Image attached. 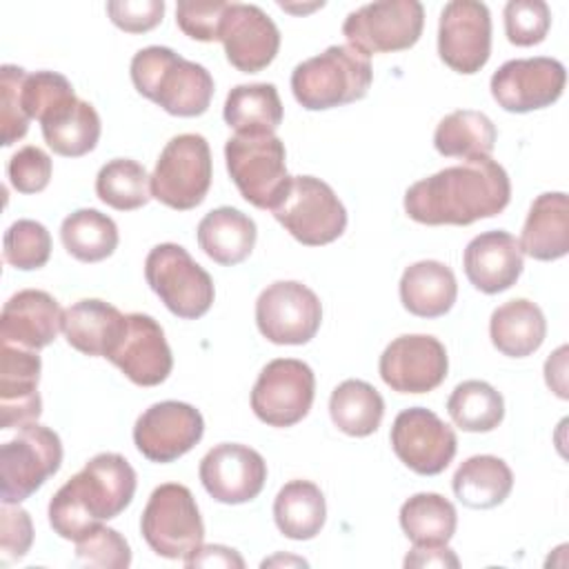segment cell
<instances>
[{
  "mask_svg": "<svg viewBox=\"0 0 569 569\" xmlns=\"http://www.w3.org/2000/svg\"><path fill=\"white\" fill-rule=\"evenodd\" d=\"M509 200V176L489 156L445 167L413 182L405 193V211L420 224L465 227L480 218L498 216Z\"/></svg>",
  "mask_w": 569,
  "mask_h": 569,
  "instance_id": "1",
  "label": "cell"
},
{
  "mask_svg": "<svg viewBox=\"0 0 569 569\" xmlns=\"http://www.w3.org/2000/svg\"><path fill=\"white\" fill-rule=\"evenodd\" d=\"M136 493V471L120 453H98L49 502V525L64 540H80L102 520L120 516Z\"/></svg>",
  "mask_w": 569,
  "mask_h": 569,
  "instance_id": "2",
  "label": "cell"
},
{
  "mask_svg": "<svg viewBox=\"0 0 569 569\" xmlns=\"http://www.w3.org/2000/svg\"><path fill=\"white\" fill-rule=\"evenodd\" d=\"M131 80L140 96L171 116H202L213 98L211 73L169 47L151 44L131 58Z\"/></svg>",
  "mask_w": 569,
  "mask_h": 569,
  "instance_id": "3",
  "label": "cell"
},
{
  "mask_svg": "<svg viewBox=\"0 0 569 569\" xmlns=\"http://www.w3.org/2000/svg\"><path fill=\"white\" fill-rule=\"evenodd\" d=\"M371 80L369 56L349 44H333L293 69L291 91L300 107L322 111L362 100Z\"/></svg>",
  "mask_w": 569,
  "mask_h": 569,
  "instance_id": "4",
  "label": "cell"
},
{
  "mask_svg": "<svg viewBox=\"0 0 569 569\" xmlns=\"http://www.w3.org/2000/svg\"><path fill=\"white\" fill-rule=\"evenodd\" d=\"M227 171L240 196L258 209H273L291 182L284 144L276 133H236L224 144Z\"/></svg>",
  "mask_w": 569,
  "mask_h": 569,
  "instance_id": "5",
  "label": "cell"
},
{
  "mask_svg": "<svg viewBox=\"0 0 569 569\" xmlns=\"http://www.w3.org/2000/svg\"><path fill=\"white\" fill-rule=\"evenodd\" d=\"M144 278L162 305L182 320H196L213 305L211 276L176 242L156 244L147 253Z\"/></svg>",
  "mask_w": 569,
  "mask_h": 569,
  "instance_id": "6",
  "label": "cell"
},
{
  "mask_svg": "<svg viewBox=\"0 0 569 569\" xmlns=\"http://www.w3.org/2000/svg\"><path fill=\"white\" fill-rule=\"evenodd\" d=\"M271 213L307 247L329 244L347 229L345 204L325 180L313 176H293Z\"/></svg>",
  "mask_w": 569,
  "mask_h": 569,
  "instance_id": "7",
  "label": "cell"
},
{
  "mask_svg": "<svg viewBox=\"0 0 569 569\" xmlns=\"http://www.w3.org/2000/svg\"><path fill=\"white\" fill-rule=\"evenodd\" d=\"M147 545L162 558L178 560L202 547L204 525L189 487L164 482L156 487L140 518Z\"/></svg>",
  "mask_w": 569,
  "mask_h": 569,
  "instance_id": "8",
  "label": "cell"
},
{
  "mask_svg": "<svg viewBox=\"0 0 569 569\" xmlns=\"http://www.w3.org/2000/svg\"><path fill=\"white\" fill-rule=\"evenodd\" d=\"M62 465L60 436L38 422L18 427V433L0 447L2 502L20 505L38 491Z\"/></svg>",
  "mask_w": 569,
  "mask_h": 569,
  "instance_id": "9",
  "label": "cell"
},
{
  "mask_svg": "<svg viewBox=\"0 0 569 569\" xmlns=\"http://www.w3.org/2000/svg\"><path fill=\"white\" fill-rule=\"evenodd\" d=\"M211 173V151L204 136H173L151 173V198L176 211H189L207 198Z\"/></svg>",
  "mask_w": 569,
  "mask_h": 569,
  "instance_id": "10",
  "label": "cell"
},
{
  "mask_svg": "<svg viewBox=\"0 0 569 569\" xmlns=\"http://www.w3.org/2000/svg\"><path fill=\"white\" fill-rule=\"evenodd\" d=\"M425 24V9L418 0H382L362 4L342 22L349 47L371 53H391L418 42Z\"/></svg>",
  "mask_w": 569,
  "mask_h": 569,
  "instance_id": "11",
  "label": "cell"
},
{
  "mask_svg": "<svg viewBox=\"0 0 569 569\" xmlns=\"http://www.w3.org/2000/svg\"><path fill=\"white\" fill-rule=\"evenodd\" d=\"M313 396L311 367L296 358H276L260 371L251 389V409L269 427H293L309 413Z\"/></svg>",
  "mask_w": 569,
  "mask_h": 569,
  "instance_id": "12",
  "label": "cell"
},
{
  "mask_svg": "<svg viewBox=\"0 0 569 569\" xmlns=\"http://www.w3.org/2000/svg\"><path fill=\"white\" fill-rule=\"evenodd\" d=\"M322 322L318 296L302 282L278 280L256 300V325L273 345H305Z\"/></svg>",
  "mask_w": 569,
  "mask_h": 569,
  "instance_id": "13",
  "label": "cell"
},
{
  "mask_svg": "<svg viewBox=\"0 0 569 569\" xmlns=\"http://www.w3.org/2000/svg\"><path fill=\"white\" fill-rule=\"evenodd\" d=\"M567 71L556 58H516L500 64L491 76V96L505 111L529 113L551 107L565 89Z\"/></svg>",
  "mask_w": 569,
  "mask_h": 569,
  "instance_id": "14",
  "label": "cell"
},
{
  "mask_svg": "<svg viewBox=\"0 0 569 569\" xmlns=\"http://www.w3.org/2000/svg\"><path fill=\"white\" fill-rule=\"evenodd\" d=\"M440 60L465 76L480 71L491 56V13L478 0H451L438 22Z\"/></svg>",
  "mask_w": 569,
  "mask_h": 569,
  "instance_id": "15",
  "label": "cell"
},
{
  "mask_svg": "<svg viewBox=\"0 0 569 569\" xmlns=\"http://www.w3.org/2000/svg\"><path fill=\"white\" fill-rule=\"evenodd\" d=\"M391 447L400 462L420 476H436L456 456L458 438L453 429L425 407L400 411L391 425Z\"/></svg>",
  "mask_w": 569,
  "mask_h": 569,
  "instance_id": "16",
  "label": "cell"
},
{
  "mask_svg": "<svg viewBox=\"0 0 569 569\" xmlns=\"http://www.w3.org/2000/svg\"><path fill=\"white\" fill-rule=\"evenodd\" d=\"M204 433L202 413L178 400L151 405L136 420L133 442L151 462H173L191 451Z\"/></svg>",
  "mask_w": 569,
  "mask_h": 569,
  "instance_id": "17",
  "label": "cell"
},
{
  "mask_svg": "<svg viewBox=\"0 0 569 569\" xmlns=\"http://www.w3.org/2000/svg\"><path fill=\"white\" fill-rule=\"evenodd\" d=\"M380 378L398 393H427L447 378L449 358L445 345L425 333L400 336L380 356Z\"/></svg>",
  "mask_w": 569,
  "mask_h": 569,
  "instance_id": "18",
  "label": "cell"
},
{
  "mask_svg": "<svg viewBox=\"0 0 569 569\" xmlns=\"http://www.w3.org/2000/svg\"><path fill=\"white\" fill-rule=\"evenodd\" d=\"M267 480L264 458L238 442L216 445L200 460V482L207 493L224 505L253 500Z\"/></svg>",
  "mask_w": 569,
  "mask_h": 569,
  "instance_id": "19",
  "label": "cell"
},
{
  "mask_svg": "<svg viewBox=\"0 0 569 569\" xmlns=\"http://www.w3.org/2000/svg\"><path fill=\"white\" fill-rule=\"evenodd\" d=\"M107 360L140 387H156L164 382L173 369V356L164 331L147 313L124 316V331Z\"/></svg>",
  "mask_w": 569,
  "mask_h": 569,
  "instance_id": "20",
  "label": "cell"
},
{
  "mask_svg": "<svg viewBox=\"0 0 569 569\" xmlns=\"http://www.w3.org/2000/svg\"><path fill=\"white\" fill-rule=\"evenodd\" d=\"M218 40L224 44L227 60L242 73L262 71L280 49L276 22L258 4L244 2L227 4Z\"/></svg>",
  "mask_w": 569,
  "mask_h": 569,
  "instance_id": "21",
  "label": "cell"
},
{
  "mask_svg": "<svg viewBox=\"0 0 569 569\" xmlns=\"http://www.w3.org/2000/svg\"><path fill=\"white\" fill-rule=\"evenodd\" d=\"M40 356L11 342L0 347V429L36 422L42 413L38 393Z\"/></svg>",
  "mask_w": 569,
  "mask_h": 569,
  "instance_id": "22",
  "label": "cell"
},
{
  "mask_svg": "<svg viewBox=\"0 0 569 569\" xmlns=\"http://www.w3.org/2000/svg\"><path fill=\"white\" fill-rule=\"evenodd\" d=\"M62 329V309L58 300L40 289L13 293L0 313V340L24 349L51 345Z\"/></svg>",
  "mask_w": 569,
  "mask_h": 569,
  "instance_id": "23",
  "label": "cell"
},
{
  "mask_svg": "<svg viewBox=\"0 0 569 569\" xmlns=\"http://www.w3.org/2000/svg\"><path fill=\"white\" fill-rule=\"evenodd\" d=\"M469 282L482 293H500L513 287L522 273V251L509 231L496 229L476 236L462 256Z\"/></svg>",
  "mask_w": 569,
  "mask_h": 569,
  "instance_id": "24",
  "label": "cell"
},
{
  "mask_svg": "<svg viewBox=\"0 0 569 569\" xmlns=\"http://www.w3.org/2000/svg\"><path fill=\"white\" fill-rule=\"evenodd\" d=\"M122 331L124 313L104 300L84 298L62 311V333L67 342L84 356L107 358Z\"/></svg>",
  "mask_w": 569,
  "mask_h": 569,
  "instance_id": "25",
  "label": "cell"
},
{
  "mask_svg": "<svg viewBox=\"0 0 569 569\" xmlns=\"http://www.w3.org/2000/svg\"><path fill=\"white\" fill-rule=\"evenodd\" d=\"M520 251L533 260H558L569 251V200L562 191L540 193L527 213Z\"/></svg>",
  "mask_w": 569,
  "mask_h": 569,
  "instance_id": "26",
  "label": "cell"
},
{
  "mask_svg": "<svg viewBox=\"0 0 569 569\" xmlns=\"http://www.w3.org/2000/svg\"><path fill=\"white\" fill-rule=\"evenodd\" d=\"M458 296L453 271L438 260L409 264L400 278V302L418 318L445 316Z\"/></svg>",
  "mask_w": 569,
  "mask_h": 569,
  "instance_id": "27",
  "label": "cell"
},
{
  "mask_svg": "<svg viewBox=\"0 0 569 569\" xmlns=\"http://www.w3.org/2000/svg\"><path fill=\"white\" fill-rule=\"evenodd\" d=\"M198 244L218 264H240L253 251L256 222L233 207H218L198 222Z\"/></svg>",
  "mask_w": 569,
  "mask_h": 569,
  "instance_id": "28",
  "label": "cell"
},
{
  "mask_svg": "<svg viewBox=\"0 0 569 569\" xmlns=\"http://www.w3.org/2000/svg\"><path fill=\"white\" fill-rule=\"evenodd\" d=\"M44 142L53 149V153L64 158H80L96 149L100 140V116L93 104L69 98L49 111L42 120Z\"/></svg>",
  "mask_w": 569,
  "mask_h": 569,
  "instance_id": "29",
  "label": "cell"
},
{
  "mask_svg": "<svg viewBox=\"0 0 569 569\" xmlns=\"http://www.w3.org/2000/svg\"><path fill=\"white\" fill-rule=\"evenodd\" d=\"M489 336L500 353L509 358H527L545 342L547 320L536 302L516 298L491 313Z\"/></svg>",
  "mask_w": 569,
  "mask_h": 569,
  "instance_id": "30",
  "label": "cell"
},
{
  "mask_svg": "<svg viewBox=\"0 0 569 569\" xmlns=\"http://www.w3.org/2000/svg\"><path fill=\"white\" fill-rule=\"evenodd\" d=\"M453 493L469 509H491L502 505L513 489L509 465L489 453L467 458L453 473Z\"/></svg>",
  "mask_w": 569,
  "mask_h": 569,
  "instance_id": "31",
  "label": "cell"
},
{
  "mask_svg": "<svg viewBox=\"0 0 569 569\" xmlns=\"http://www.w3.org/2000/svg\"><path fill=\"white\" fill-rule=\"evenodd\" d=\"M496 127L482 111L458 109L445 116L433 131V147L447 158H489L496 147Z\"/></svg>",
  "mask_w": 569,
  "mask_h": 569,
  "instance_id": "32",
  "label": "cell"
},
{
  "mask_svg": "<svg viewBox=\"0 0 569 569\" xmlns=\"http://www.w3.org/2000/svg\"><path fill=\"white\" fill-rule=\"evenodd\" d=\"M327 518L325 496L309 480L287 482L273 500V520L282 536L291 540H311L320 533Z\"/></svg>",
  "mask_w": 569,
  "mask_h": 569,
  "instance_id": "33",
  "label": "cell"
},
{
  "mask_svg": "<svg viewBox=\"0 0 569 569\" xmlns=\"http://www.w3.org/2000/svg\"><path fill=\"white\" fill-rule=\"evenodd\" d=\"M224 122L236 133H273L282 122V102L271 82L238 84L227 93Z\"/></svg>",
  "mask_w": 569,
  "mask_h": 569,
  "instance_id": "34",
  "label": "cell"
},
{
  "mask_svg": "<svg viewBox=\"0 0 569 569\" xmlns=\"http://www.w3.org/2000/svg\"><path fill=\"white\" fill-rule=\"evenodd\" d=\"M458 525L456 507L440 493L422 491L407 498L400 507V527L413 547L447 545Z\"/></svg>",
  "mask_w": 569,
  "mask_h": 569,
  "instance_id": "35",
  "label": "cell"
},
{
  "mask_svg": "<svg viewBox=\"0 0 569 569\" xmlns=\"http://www.w3.org/2000/svg\"><path fill=\"white\" fill-rule=\"evenodd\" d=\"M329 416L342 433L365 438L380 427L385 416V400L376 387L351 378L331 391Z\"/></svg>",
  "mask_w": 569,
  "mask_h": 569,
  "instance_id": "36",
  "label": "cell"
},
{
  "mask_svg": "<svg viewBox=\"0 0 569 569\" xmlns=\"http://www.w3.org/2000/svg\"><path fill=\"white\" fill-rule=\"evenodd\" d=\"M64 249L80 262H100L118 247V227L98 209H78L60 224Z\"/></svg>",
  "mask_w": 569,
  "mask_h": 569,
  "instance_id": "37",
  "label": "cell"
},
{
  "mask_svg": "<svg viewBox=\"0 0 569 569\" xmlns=\"http://www.w3.org/2000/svg\"><path fill=\"white\" fill-rule=\"evenodd\" d=\"M447 411L458 429L485 433L493 431L502 422L505 400L500 391H496L489 382L465 380L451 391L447 400Z\"/></svg>",
  "mask_w": 569,
  "mask_h": 569,
  "instance_id": "38",
  "label": "cell"
},
{
  "mask_svg": "<svg viewBox=\"0 0 569 569\" xmlns=\"http://www.w3.org/2000/svg\"><path fill=\"white\" fill-rule=\"evenodd\" d=\"M96 193L104 204L118 211H133L149 202L151 176L140 162L129 158H116L98 171Z\"/></svg>",
  "mask_w": 569,
  "mask_h": 569,
  "instance_id": "39",
  "label": "cell"
},
{
  "mask_svg": "<svg viewBox=\"0 0 569 569\" xmlns=\"http://www.w3.org/2000/svg\"><path fill=\"white\" fill-rule=\"evenodd\" d=\"M2 253L4 260L20 271L40 269L51 256V236L47 227L36 220H16L4 231Z\"/></svg>",
  "mask_w": 569,
  "mask_h": 569,
  "instance_id": "40",
  "label": "cell"
},
{
  "mask_svg": "<svg viewBox=\"0 0 569 569\" xmlns=\"http://www.w3.org/2000/svg\"><path fill=\"white\" fill-rule=\"evenodd\" d=\"M71 82L56 71H36L27 73L20 84V104L29 120H42L49 111H53L64 100L73 98Z\"/></svg>",
  "mask_w": 569,
  "mask_h": 569,
  "instance_id": "41",
  "label": "cell"
},
{
  "mask_svg": "<svg viewBox=\"0 0 569 569\" xmlns=\"http://www.w3.org/2000/svg\"><path fill=\"white\" fill-rule=\"evenodd\" d=\"M551 11L542 0H509L505 4V33L516 47H533L547 38Z\"/></svg>",
  "mask_w": 569,
  "mask_h": 569,
  "instance_id": "42",
  "label": "cell"
},
{
  "mask_svg": "<svg viewBox=\"0 0 569 569\" xmlns=\"http://www.w3.org/2000/svg\"><path fill=\"white\" fill-rule=\"evenodd\" d=\"M76 558L87 567L124 569L131 565V549L116 529L100 525L76 542Z\"/></svg>",
  "mask_w": 569,
  "mask_h": 569,
  "instance_id": "43",
  "label": "cell"
},
{
  "mask_svg": "<svg viewBox=\"0 0 569 569\" xmlns=\"http://www.w3.org/2000/svg\"><path fill=\"white\" fill-rule=\"evenodd\" d=\"M27 71L16 64H2L0 69V124L2 144L11 147L29 131V118L20 104V84Z\"/></svg>",
  "mask_w": 569,
  "mask_h": 569,
  "instance_id": "44",
  "label": "cell"
},
{
  "mask_svg": "<svg viewBox=\"0 0 569 569\" xmlns=\"http://www.w3.org/2000/svg\"><path fill=\"white\" fill-rule=\"evenodd\" d=\"M7 178L20 193H38L51 180V158L40 147L27 144L7 162Z\"/></svg>",
  "mask_w": 569,
  "mask_h": 569,
  "instance_id": "45",
  "label": "cell"
},
{
  "mask_svg": "<svg viewBox=\"0 0 569 569\" xmlns=\"http://www.w3.org/2000/svg\"><path fill=\"white\" fill-rule=\"evenodd\" d=\"M229 2L213 0V2H193L180 0L176 7V22L178 27L193 40L213 42L220 36V22L227 11Z\"/></svg>",
  "mask_w": 569,
  "mask_h": 569,
  "instance_id": "46",
  "label": "cell"
},
{
  "mask_svg": "<svg viewBox=\"0 0 569 569\" xmlns=\"http://www.w3.org/2000/svg\"><path fill=\"white\" fill-rule=\"evenodd\" d=\"M33 542L31 516L18 507L2 502L0 509V562L7 567L22 560Z\"/></svg>",
  "mask_w": 569,
  "mask_h": 569,
  "instance_id": "47",
  "label": "cell"
},
{
  "mask_svg": "<svg viewBox=\"0 0 569 569\" xmlns=\"http://www.w3.org/2000/svg\"><path fill=\"white\" fill-rule=\"evenodd\" d=\"M111 22L127 33H144L160 24L164 16L162 0H111L107 2Z\"/></svg>",
  "mask_w": 569,
  "mask_h": 569,
  "instance_id": "48",
  "label": "cell"
},
{
  "mask_svg": "<svg viewBox=\"0 0 569 569\" xmlns=\"http://www.w3.org/2000/svg\"><path fill=\"white\" fill-rule=\"evenodd\" d=\"M187 567H244V560L238 556L236 549H229L224 545H207L198 547L191 556L184 558Z\"/></svg>",
  "mask_w": 569,
  "mask_h": 569,
  "instance_id": "49",
  "label": "cell"
},
{
  "mask_svg": "<svg viewBox=\"0 0 569 569\" xmlns=\"http://www.w3.org/2000/svg\"><path fill=\"white\" fill-rule=\"evenodd\" d=\"M407 567H458V558L445 545L440 547H413L405 558Z\"/></svg>",
  "mask_w": 569,
  "mask_h": 569,
  "instance_id": "50",
  "label": "cell"
},
{
  "mask_svg": "<svg viewBox=\"0 0 569 569\" xmlns=\"http://www.w3.org/2000/svg\"><path fill=\"white\" fill-rule=\"evenodd\" d=\"M545 380L558 398H562V400L569 398V393H567V347H560L553 356L547 358Z\"/></svg>",
  "mask_w": 569,
  "mask_h": 569,
  "instance_id": "51",
  "label": "cell"
}]
</instances>
